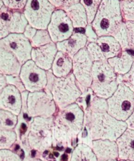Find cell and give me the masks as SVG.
Wrapping results in <instances>:
<instances>
[{
  "label": "cell",
  "instance_id": "6da1fadb",
  "mask_svg": "<svg viewBox=\"0 0 134 161\" xmlns=\"http://www.w3.org/2000/svg\"><path fill=\"white\" fill-rule=\"evenodd\" d=\"M84 121V111L76 103L59 109L53 118L52 145L68 146L82 131Z\"/></svg>",
  "mask_w": 134,
  "mask_h": 161
},
{
  "label": "cell",
  "instance_id": "7a4b0ae2",
  "mask_svg": "<svg viewBox=\"0 0 134 161\" xmlns=\"http://www.w3.org/2000/svg\"><path fill=\"white\" fill-rule=\"evenodd\" d=\"M84 126L92 141H115L128 128L125 121L115 119L107 112L95 113L87 108L84 112Z\"/></svg>",
  "mask_w": 134,
  "mask_h": 161
},
{
  "label": "cell",
  "instance_id": "3957f363",
  "mask_svg": "<svg viewBox=\"0 0 134 161\" xmlns=\"http://www.w3.org/2000/svg\"><path fill=\"white\" fill-rule=\"evenodd\" d=\"M123 23L120 0H103L91 25L98 37L113 36Z\"/></svg>",
  "mask_w": 134,
  "mask_h": 161
},
{
  "label": "cell",
  "instance_id": "277c9868",
  "mask_svg": "<svg viewBox=\"0 0 134 161\" xmlns=\"http://www.w3.org/2000/svg\"><path fill=\"white\" fill-rule=\"evenodd\" d=\"M47 75V84L45 90L51 93L59 109L76 103L81 96L82 92L72 72L66 77H56L49 70Z\"/></svg>",
  "mask_w": 134,
  "mask_h": 161
},
{
  "label": "cell",
  "instance_id": "5b68a950",
  "mask_svg": "<svg viewBox=\"0 0 134 161\" xmlns=\"http://www.w3.org/2000/svg\"><path fill=\"white\" fill-rule=\"evenodd\" d=\"M118 84V75L107 60L93 63L90 89L95 96L107 99L113 94Z\"/></svg>",
  "mask_w": 134,
  "mask_h": 161
},
{
  "label": "cell",
  "instance_id": "8992f818",
  "mask_svg": "<svg viewBox=\"0 0 134 161\" xmlns=\"http://www.w3.org/2000/svg\"><path fill=\"white\" fill-rule=\"evenodd\" d=\"M53 117L33 118L27 135L28 146L36 152H44L53 144Z\"/></svg>",
  "mask_w": 134,
  "mask_h": 161
},
{
  "label": "cell",
  "instance_id": "52a82bcc",
  "mask_svg": "<svg viewBox=\"0 0 134 161\" xmlns=\"http://www.w3.org/2000/svg\"><path fill=\"white\" fill-rule=\"evenodd\" d=\"M106 101L107 113L118 120L126 121L134 110V92L123 83Z\"/></svg>",
  "mask_w": 134,
  "mask_h": 161
},
{
  "label": "cell",
  "instance_id": "ba28073f",
  "mask_svg": "<svg viewBox=\"0 0 134 161\" xmlns=\"http://www.w3.org/2000/svg\"><path fill=\"white\" fill-rule=\"evenodd\" d=\"M55 9L48 0H28L23 13L29 25L37 30H44Z\"/></svg>",
  "mask_w": 134,
  "mask_h": 161
},
{
  "label": "cell",
  "instance_id": "9c48e42d",
  "mask_svg": "<svg viewBox=\"0 0 134 161\" xmlns=\"http://www.w3.org/2000/svg\"><path fill=\"white\" fill-rule=\"evenodd\" d=\"M26 106L28 115L32 118L52 117L57 108L51 93L45 89L29 92L26 100Z\"/></svg>",
  "mask_w": 134,
  "mask_h": 161
},
{
  "label": "cell",
  "instance_id": "30bf717a",
  "mask_svg": "<svg viewBox=\"0 0 134 161\" xmlns=\"http://www.w3.org/2000/svg\"><path fill=\"white\" fill-rule=\"evenodd\" d=\"M93 63L86 47L79 51L72 57V73L82 93L86 92L91 85Z\"/></svg>",
  "mask_w": 134,
  "mask_h": 161
},
{
  "label": "cell",
  "instance_id": "8fae6325",
  "mask_svg": "<svg viewBox=\"0 0 134 161\" xmlns=\"http://www.w3.org/2000/svg\"><path fill=\"white\" fill-rule=\"evenodd\" d=\"M19 75L26 91L29 92L43 91L47 86V71L38 67L31 60L21 65Z\"/></svg>",
  "mask_w": 134,
  "mask_h": 161
},
{
  "label": "cell",
  "instance_id": "7c38bea8",
  "mask_svg": "<svg viewBox=\"0 0 134 161\" xmlns=\"http://www.w3.org/2000/svg\"><path fill=\"white\" fill-rule=\"evenodd\" d=\"M47 30L55 43L69 38L74 32L70 18L64 10L60 9L53 11Z\"/></svg>",
  "mask_w": 134,
  "mask_h": 161
},
{
  "label": "cell",
  "instance_id": "4fadbf2b",
  "mask_svg": "<svg viewBox=\"0 0 134 161\" xmlns=\"http://www.w3.org/2000/svg\"><path fill=\"white\" fill-rule=\"evenodd\" d=\"M0 46L13 53L21 65L31 60L32 47L23 33H10L0 40Z\"/></svg>",
  "mask_w": 134,
  "mask_h": 161
},
{
  "label": "cell",
  "instance_id": "5bb4252c",
  "mask_svg": "<svg viewBox=\"0 0 134 161\" xmlns=\"http://www.w3.org/2000/svg\"><path fill=\"white\" fill-rule=\"evenodd\" d=\"M22 106L21 92L15 86L8 84L0 94V109L19 116Z\"/></svg>",
  "mask_w": 134,
  "mask_h": 161
},
{
  "label": "cell",
  "instance_id": "9a60e30c",
  "mask_svg": "<svg viewBox=\"0 0 134 161\" xmlns=\"http://www.w3.org/2000/svg\"><path fill=\"white\" fill-rule=\"evenodd\" d=\"M58 52L56 43L51 42L45 45L32 48L31 60L45 71L51 69L52 64Z\"/></svg>",
  "mask_w": 134,
  "mask_h": 161
},
{
  "label": "cell",
  "instance_id": "2e32d148",
  "mask_svg": "<svg viewBox=\"0 0 134 161\" xmlns=\"http://www.w3.org/2000/svg\"><path fill=\"white\" fill-rule=\"evenodd\" d=\"M87 43L84 33L74 32L67 39L56 43L58 51L64 52L72 58L79 51L86 47Z\"/></svg>",
  "mask_w": 134,
  "mask_h": 161
},
{
  "label": "cell",
  "instance_id": "e0dca14e",
  "mask_svg": "<svg viewBox=\"0 0 134 161\" xmlns=\"http://www.w3.org/2000/svg\"><path fill=\"white\" fill-rule=\"evenodd\" d=\"M91 146L98 160H116L118 157V147L114 141L109 140H92Z\"/></svg>",
  "mask_w": 134,
  "mask_h": 161
},
{
  "label": "cell",
  "instance_id": "ac0fdd59",
  "mask_svg": "<svg viewBox=\"0 0 134 161\" xmlns=\"http://www.w3.org/2000/svg\"><path fill=\"white\" fill-rule=\"evenodd\" d=\"M116 143L119 158L134 161V130L127 128Z\"/></svg>",
  "mask_w": 134,
  "mask_h": 161
},
{
  "label": "cell",
  "instance_id": "d6986e66",
  "mask_svg": "<svg viewBox=\"0 0 134 161\" xmlns=\"http://www.w3.org/2000/svg\"><path fill=\"white\" fill-rule=\"evenodd\" d=\"M21 64L15 55L0 46V73L4 75H20Z\"/></svg>",
  "mask_w": 134,
  "mask_h": 161
},
{
  "label": "cell",
  "instance_id": "ffe728a7",
  "mask_svg": "<svg viewBox=\"0 0 134 161\" xmlns=\"http://www.w3.org/2000/svg\"><path fill=\"white\" fill-rule=\"evenodd\" d=\"M72 70V58L67 54L58 51L51 67V72L56 77L69 75Z\"/></svg>",
  "mask_w": 134,
  "mask_h": 161
},
{
  "label": "cell",
  "instance_id": "44dd1931",
  "mask_svg": "<svg viewBox=\"0 0 134 161\" xmlns=\"http://www.w3.org/2000/svg\"><path fill=\"white\" fill-rule=\"evenodd\" d=\"M107 61L117 75H124L131 69L134 58L127 51L122 50L118 56L108 58Z\"/></svg>",
  "mask_w": 134,
  "mask_h": 161
},
{
  "label": "cell",
  "instance_id": "7402d4cb",
  "mask_svg": "<svg viewBox=\"0 0 134 161\" xmlns=\"http://www.w3.org/2000/svg\"><path fill=\"white\" fill-rule=\"evenodd\" d=\"M105 58L107 60L118 56L122 52L119 42L113 36H102L96 40Z\"/></svg>",
  "mask_w": 134,
  "mask_h": 161
},
{
  "label": "cell",
  "instance_id": "603a6c76",
  "mask_svg": "<svg viewBox=\"0 0 134 161\" xmlns=\"http://www.w3.org/2000/svg\"><path fill=\"white\" fill-rule=\"evenodd\" d=\"M75 28H85L88 23L86 9L80 3L74 4L64 10Z\"/></svg>",
  "mask_w": 134,
  "mask_h": 161
},
{
  "label": "cell",
  "instance_id": "cb8c5ba5",
  "mask_svg": "<svg viewBox=\"0 0 134 161\" xmlns=\"http://www.w3.org/2000/svg\"><path fill=\"white\" fill-rule=\"evenodd\" d=\"M70 161H98L92 148L86 143H79L74 149Z\"/></svg>",
  "mask_w": 134,
  "mask_h": 161
},
{
  "label": "cell",
  "instance_id": "d4e9b609",
  "mask_svg": "<svg viewBox=\"0 0 134 161\" xmlns=\"http://www.w3.org/2000/svg\"><path fill=\"white\" fill-rule=\"evenodd\" d=\"M28 21L23 12L12 11L10 19V33H23Z\"/></svg>",
  "mask_w": 134,
  "mask_h": 161
},
{
  "label": "cell",
  "instance_id": "484cf974",
  "mask_svg": "<svg viewBox=\"0 0 134 161\" xmlns=\"http://www.w3.org/2000/svg\"><path fill=\"white\" fill-rule=\"evenodd\" d=\"M12 11L5 6H3L0 10V40L10 34L9 27Z\"/></svg>",
  "mask_w": 134,
  "mask_h": 161
},
{
  "label": "cell",
  "instance_id": "4316f807",
  "mask_svg": "<svg viewBox=\"0 0 134 161\" xmlns=\"http://www.w3.org/2000/svg\"><path fill=\"white\" fill-rule=\"evenodd\" d=\"M18 120V116L8 111L0 109V128L14 130Z\"/></svg>",
  "mask_w": 134,
  "mask_h": 161
},
{
  "label": "cell",
  "instance_id": "83f0119b",
  "mask_svg": "<svg viewBox=\"0 0 134 161\" xmlns=\"http://www.w3.org/2000/svg\"><path fill=\"white\" fill-rule=\"evenodd\" d=\"M18 140L14 130L0 128V150L11 149Z\"/></svg>",
  "mask_w": 134,
  "mask_h": 161
},
{
  "label": "cell",
  "instance_id": "f1b7e54d",
  "mask_svg": "<svg viewBox=\"0 0 134 161\" xmlns=\"http://www.w3.org/2000/svg\"><path fill=\"white\" fill-rule=\"evenodd\" d=\"M52 42L47 29L37 30L35 36L30 40L32 48H37Z\"/></svg>",
  "mask_w": 134,
  "mask_h": 161
},
{
  "label": "cell",
  "instance_id": "f546056e",
  "mask_svg": "<svg viewBox=\"0 0 134 161\" xmlns=\"http://www.w3.org/2000/svg\"><path fill=\"white\" fill-rule=\"evenodd\" d=\"M103 0H80V3L86 9L88 23L92 21L97 10Z\"/></svg>",
  "mask_w": 134,
  "mask_h": 161
},
{
  "label": "cell",
  "instance_id": "4dcf8cb0",
  "mask_svg": "<svg viewBox=\"0 0 134 161\" xmlns=\"http://www.w3.org/2000/svg\"><path fill=\"white\" fill-rule=\"evenodd\" d=\"M120 6L123 21H134V2L120 0Z\"/></svg>",
  "mask_w": 134,
  "mask_h": 161
},
{
  "label": "cell",
  "instance_id": "1f68e13d",
  "mask_svg": "<svg viewBox=\"0 0 134 161\" xmlns=\"http://www.w3.org/2000/svg\"><path fill=\"white\" fill-rule=\"evenodd\" d=\"M87 108L95 113H106L108 111L106 99L99 97L94 95L88 104Z\"/></svg>",
  "mask_w": 134,
  "mask_h": 161
},
{
  "label": "cell",
  "instance_id": "d6a6232c",
  "mask_svg": "<svg viewBox=\"0 0 134 161\" xmlns=\"http://www.w3.org/2000/svg\"><path fill=\"white\" fill-rule=\"evenodd\" d=\"M86 48L93 62L106 60L96 42L87 43L86 46Z\"/></svg>",
  "mask_w": 134,
  "mask_h": 161
},
{
  "label": "cell",
  "instance_id": "836d02e7",
  "mask_svg": "<svg viewBox=\"0 0 134 161\" xmlns=\"http://www.w3.org/2000/svg\"><path fill=\"white\" fill-rule=\"evenodd\" d=\"M128 49L134 50V21H123Z\"/></svg>",
  "mask_w": 134,
  "mask_h": 161
},
{
  "label": "cell",
  "instance_id": "e575fe53",
  "mask_svg": "<svg viewBox=\"0 0 134 161\" xmlns=\"http://www.w3.org/2000/svg\"><path fill=\"white\" fill-rule=\"evenodd\" d=\"M6 8L14 11L23 12L28 0H1Z\"/></svg>",
  "mask_w": 134,
  "mask_h": 161
},
{
  "label": "cell",
  "instance_id": "d590c367",
  "mask_svg": "<svg viewBox=\"0 0 134 161\" xmlns=\"http://www.w3.org/2000/svg\"><path fill=\"white\" fill-rule=\"evenodd\" d=\"M120 75L121 78V80L120 83H123L134 92V61L130 70L125 74Z\"/></svg>",
  "mask_w": 134,
  "mask_h": 161
},
{
  "label": "cell",
  "instance_id": "8d00e7d4",
  "mask_svg": "<svg viewBox=\"0 0 134 161\" xmlns=\"http://www.w3.org/2000/svg\"><path fill=\"white\" fill-rule=\"evenodd\" d=\"M0 161H23L21 157L11 149L0 150Z\"/></svg>",
  "mask_w": 134,
  "mask_h": 161
},
{
  "label": "cell",
  "instance_id": "74e56055",
  "mask_svg": "<svg viewBox=\"0 0 134 161\" xmlns=\"http://www.w3.org/2000/svg\"><path fill=\"white\" fill-rule=\"evenodd\" d=\"M7 84L15 86L21 92L26 91L25 87L20 79L19 75H5Z\"/></svg>",
  "mask_w": 134,
  "mask_h": 161
},
{
  "label": "cell",
  "instance_id": "f35d334b",
  "mask_svg": "<svg viewBox=\"0 0 134 161\" xmlns=\"http://www.w3.org/2000/svg\"><path fill=\"white\" fill-rule=\"evenodd\" d=\"M55 9L64 10L65 9L80 3V0H48Z\"/></svg>",
  "mask_w": 134,
  "mask_h": 161
},
{
  "label": "cell",
  "instance_id": "ab89813d",
  "mask_svg": "<svg viewBox=\"0 0 134 161\" xmlns=\"http://www.w3.org/2000/svg\"><path fill=\"white\" fill-rule=\"evenodd\" d=\"M85 35L87 37V43L89 42H96V40L98 38L94 31L93 30L91 24H88L85 28Z\"/></svg>",
  "mask_w": 134,
  "mask_h": 161
},
{
  "label": "cell",
  "instance_id": "60d3db41",
  "mask_svg": "<svg viewBox=\"0 0 134 161\" xmlns=\"http://www.w3.org/2000/svg\"><path fill=\"white\" fill-rule=\"evenodd\" d=\"M36 31H37V29H36L35 28L33 27L32 26H31L28 23V25L26 26L24 30L23 34L25 35V36L26 38H28L30 41L32 39V38L35 36Z\"/></svg>",
  "mask_w": 134,
  "mask_h": 161
},
{
  "label": "cell",
  "instance_id": "b9f144b4",
  "mask_svg": "<svg viewBox=\"0 0 134 161\" xmlns=\"http://www.w3.org/2000/svg\"><path fill=\"white\" fill-rule=\"evenodd\" d=\"M125 122L127 125L128 128L134 130V110Z\"/></svg>",
  "mask_w": 134,
  "mask_h": 161
},
{
  "label": "cell",
  "instance_id": "7bdbcfd3",
  "mask_svg": "<svg viewBox=\"0 0 134 161\" xmlns=\"http://www.w3.org/2000/svg\"><path fill=\"white\" fill-rule=\"evenodd\" d=\"M27 161H43V160L39 158H30V159H28Z\"/></svg>",
  "mask_w": 134,
  "mask_h": 161
},
{
  "label": "cell",
  "instance_id": "ee69618b",
  "mask_svg": "<svg viewBox=\"0 0 134 161\" xmlns=\"http://www.w3.org/2000/svg\"><path fill=\"white\" fill-rule=\"evenodd\" d=\"M4 6V4H3V1H1V0H0V10H1V9L2 8V7Z\"/></svg>",
  "mask_w": 134,
  "mask_h": 161
},
{
  "label": "cell",
  "instance_id": "f6af8a7d",
  "mask_svg": "<svg viewBox=\"0 0 134 161\" xmlns=\"http://www.w3.org/2000/svg\"><path fill=\"white\" fill-rule=\"evenodd\" d=\"M98 161H116V160H98Z\"/></svg>",
  "mask_w": 134,
  "mask_h": 161
},
{
  "label": "cell",
  "instance_id": "bcb514c9",
  "mask_svg": "<svg viewBox=\"0 0 134 161\" xmlns=\"http://www.w3.org/2000/svg\"><path fill=\"white\" fill-rule=\"evenodd\" d=\"M120 161H131V160H120Z\"/></svg>",
  "mask_w": 134,
  "mask_h": 161
},
{
  "label": "cell",
  "instance_id": "7dc6e473",
  "mask_svg": "<svg viewBox=\"0 0 134 161\" xmlns=\"http://www.w3.org/2000/svg\"><path fill=\"white\" fill-rule=\"evenodd\" d=\"M125 1H133L134 2V0H125Z\"/></svg>",
  "mask_w": 134,
  "mask_h": 161
}]
</instances>
